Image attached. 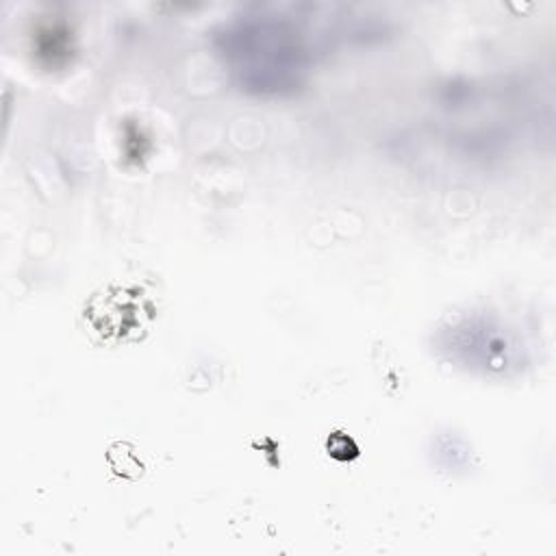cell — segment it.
<instances>
[{
    "mask_svg": "<svg viewBox=\"0 0 556 556\" xmlns=\"http://www.w3.org/2000/svg\"><path fill=\"white\" fill-rule=\"evenodd\" d=\"M215 54L230 80L258 98L298 93L330 39L313 17L289 9L256 7L232 15L213 30Z\"/></svg>",
    "mask_w": 556,
    "mask_h": 556,
    "instance_id": "obj_1",
    "label": "cell"
},
{
    "mask_svg": "<svg viewBox=\"0 0 556 556\" xmlns=\"http://www.w3.org/2000/svg\"><path fill=\"white\" fill-rule=\"evenodd\" d=\"M434 348L452 365L480 376L513 378L528 365V350L517 330L486 313L452 319L437 332Z\"/></svg>",
    "mask_w": 556,
    "mask_h": 556,
    "instance_id": "obj_2",
    "label": "cell"
}]
</instances>
